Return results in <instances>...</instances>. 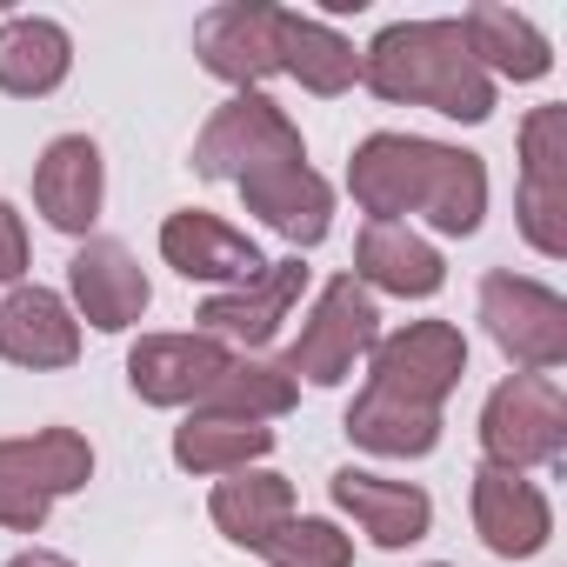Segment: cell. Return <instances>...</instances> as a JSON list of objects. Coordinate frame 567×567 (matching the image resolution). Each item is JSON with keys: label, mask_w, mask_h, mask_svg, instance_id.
Wrapping results in <instances>:
<instances>
[{"label": "cell", "mask_w": 567, "mask_h": 567, "mask_svg": "<svg viewBox=\"0 0 567 567\" xmlns=\"http://www.w3.org/2000/svg\"><path fill=\"white\" fill-rule=\"evenodd\" d=\"M260 560L267 567H354V540L334 520L301 514V520H288L280 534L260 540Z\"/></svg>", "instance_id": "83f0119b"}, {"label": "cell", "mask_w": 567, "mask_h": 567, "mask_svg": "<svg viewBox=\"0 0 567 567\" xmlns=\"http://www.w3.org/2000/svg\"><path fill=\"white\" fill-rule=\"evenodd\" d=\"M161 260L181 280H207V288H220V295L247 288V280L267 267V254L240 227H227L220 214H207V207H181V214L161 220Z\"/></svg>", "instance_id": "5bb4252c"}, {"label": "cell", "mask_w": 567, "mask_h": 567, "mask_svg": "<svg viewBox=\"0 0 567 567\" xmlns=\"http://www.w3.org/2000/svg\"><path fill=\"white\" fill-rule=\"evenodd\" d=\"M520 234L534 254H567V107H534L520 121Z\"/></svg>", "instance_id": "30bf717a"}, {"label": "cell", "mask_w": 567, "mask_h": 567, "mask_svg": "<svg viewBox=\"0 0 567 567\" xmlns=\"http://www.w3.org/2000/svg\"><path fill=\"white\" fill-rule=\"evenodd\" d=\"M68 288H74L81 321L101 328V334H127V328L147 315V301H154L147 267H141L121 240H107V234H87V240L74 247V260H68Z\"/></svg>", "instance_id": "7c38bea8"}, {"label": "cell", "mask_w": 567, "mask_h": 567, "mask_svg": "<svg viewBox=\"0 0 567 567\" xmlns=\"http://www.w3.org/2000/svg\"><path fill=\"white\" fill-rule=\"evenodd\" d=\"M247 214H260L295 254L301 247H321L328 227H334V187L308 167V161H274V167H254L247 181H234Z\"/></svg>", "instance_id": "2e32d148"}, {"label": "cell", "mask_w": 567, "mask_h": 567, "mask_svg": "<svg viewBox=\"0 0 567 567\" xmlns=\"http://www.w3.org/2000/svg\"><path fill=\"white\" fill-rule=\"evenodd\" d=\"M374 341H381L374 295L361 288L354 274H334L321 288V301H315V315L301 321V334H295V348H288L280 368H288L295 381H315V388H341L354 374V361L374 354Z\"/></svg>", "instance_id": "5b68a950"}, {"label": "cell", "mask_w": 567, "mask_h": 567, "mask_svg": "<svg viewBox=\"0 0 567 567\" xmlns=\"http://www.w3.org/2000/svg\"><path fill=\"white\" fill-rule=\"evenodd\" d=\"M301 401V381L288 368H274V361H227V374L207 388L200 414H234V421H280V414H295Z\"/></svg>", "instance_id": "4316f807"}, {"label": "cell", "mask_w": 567, "mask_h": 567, "mask_svg": "<svg viewBox=\"0 0 567 567\" xmlns=\"http://www.w3.org/2000/svg\"><path fill=\"white\" fill-rule=\"evenodd\" d=\"M21 274H28V227L0 200V288H21Z\"/></svg>", "instance_id": "f1b7e54d"}, {"label": "cell", "mask_w": 567, "mask_h": 567, "mask_svg": "<svg viewBox=\"0 0 567 567\" xmlns=\"http://www.w3.org/2000/svg\"><path fill=\"white\" fill-rule=\"evenodd\" d=\"M280 21L288 8H267V0H220L194 21V54L234 94H260V81L280 74Z\"/></svg>", "instance_id": "9c48e42d"}, {"label": "cell", "mask_w": 567, "mask_h": 567, "mask_svg": "<svg viewBox=\"0 0 567 567\" xmlns=\"http://www.w3.org/2000/svg\"><path fill=\"white\" fill-rule=\"evenodd\" d=\"M427 567H447V560H427Z\"/></svg>", "instance_id": "4dcf8cb0"}, {"label": "cell", "mask_w": 567, "mask_h": 567, "mask_svg": "<svg viewBox=\"0 0 567 567\" xmlns=\"http://www.w3.org/2000/svg\"><path fill=\"white\" fill-rule=\"evenodd\" d=\"M328 494H334V507L374 547H414L434 527V501L414 481H388V474H368V467H334L328 474Z\"/></svg>", "instance_id": "e0dca14e"}, {"label": "cell", "mask_w": 567, "mask_h": 567, "mask_svg": "<svg viewBox=\"0 0 567 567\" xmlns=\"http://www.w3.org/2000/svg\"><path fill=\"white\" fill-rule=\"evenodd\" d=\"M260 454H274V427L260 421H234V414H187L174 427V467L181 474H240Z\"/></svg>", "instance_id": "484cf974"}, {"label": "cell", "mask_w": 567, "mask_h": 567, "mask_svg": "<svg viewBox=\"0 0 567 567\" xmlns=\"http://www.w3.org/2000/svg\"><path fill=\"white\" fill-rule=\"evenodd\" d=\"M467 494H474V534H481L487 554H501V560H534V554L554 540V507H547V494H540L527 474L481 461Z\"/></svg>", "instance_id": "4fadbf2b"}, {"label": "cell", "mask_w": 567, "mask_h": 567, "mask_svg": "<svg viewBox=\"0 0 567 567\" xmlns=\"http://www.w3.org/2000/svg\"><path fill=\"white\" fill-rule=\"evenodd\" d=\"M348 194L368 220L427 214L434 234H474L487 220V167L467 147L421 134H368L348 161Z\"/></svg>", "instance_id": "6da1fadb"}, {"label": "cell", "mask_w": 567, "mask_h": 567, "mask_svg": "<svg viewBox=\"0 0 567 567\" xmlns=\"http://www.w3.org/2000/svg\"><path fill=\"white\" fill-rule=\"evenodd\" d=\"M94 481V447L74 427H41L21 441H0V527L41 534L48 507L61 494H81Z\"/></svg>", "instance_id": "3957f363"}, {"label": "cell", "mask_w": 567, "mask_h": 567, "mask_svg": "<svg viewBox=\"0 0 567 567\" xmlns=\"http://www.w3.org/2000/svg\"><path fill=\"white\" fill-rule=\"evenodd\" d=\"M101 200H107V167H101V147L87 134H61L48 141V154L34 161V207L54 234H87L101 220Z\"/></svg>", "instance_id": "ac0fdd59"}, {"label": "cell", "mask_w": 567, "mask_h": 567, "mask_svg": "<svg viewBox=\"0 0 567 567\" xmlns=\"http://www.w3.org/2000/svg\"><path fill=\"white\" fill-rule=\"evenodd\" d=\"M8 567H74L68 554H48V547H28V554H14Z\"/></svg>", "instance_id": "f546056e"}, {"label": "cell", "mask_w": 567, "mask_h": 567, "mask_svg": "<svg viewBox=\"0 0 567 567\" xmlns=\"http://www.w3.org/2000/svg\"><path fill=\"white\" fill-rule=\"evenodd\" d=\"M74 74V41L61 21L48 14H14L0 28V94L14 101H41Z\"/></svg>", "instance_id": "603a6c76"}, {"label": "cell", "mask_w": 567, "mask_h": 567, "mask_svg": "<svg viewBox=\"0 0 567 567\" xmlns=\"http://www.w3.org/2000/svg\"><path fill=\"white\" fill-rule=\"evenodd\" d=\"M207 514H214V527H220L234 547L260 554V540H267V534H280V527L295 520V481H288V474H267V467L220 474V481H214Z\"/></svg>", "instance_id": "44dd1931"}, {"label": "cell", "mask_w": 567, "mask_h": 567, "mask_svg": "<svg viewBox=\"0 0 567 567\" xmlns=\"http://www.w3.org/2000/svg\"><path fill=\"white\" fill-rule=\"evenodd\" d=\"M368 361H374L368 388H381V394H394L408 408H434L441 414V401L467 374V341H461L454 321H408L401 334H381Z\"/></svg>", "instance_id": "ba28073f"}, {"label": "cell", "mask_w": 567, "mask_h": 567, "mask_svg": "<svg viewBox=\"0 0 567 567\" xmlns=\"http://www.w3.org/2000/svg\"><path fill=\"white\" fill-rule=\"evenodd\" d=\"M354 280L381 288V295H401V301H427V295H441L447 267L408 220H368L354 240Z\"/></svg>", "instance_id": "ffe728a7"}, {"label": "cell", "mask_w": 567, "mask_h": 567, "mask_svg": "<svg viewBox=\"0 0 567 567\" xmlns=\"http://www.w3.org/2000/svg\"><path fill=\"white\" fill-rule=\"evenodd\" d=\"M280 74H295L308 94L334 101V94H348V87L361 81V54H354V41L334 34L328 21L288 8V21H280Z\"/></svg>", "instance_id": "cb8c5ba5"}, {"label": "cell", "mask_w": 567, "mask_h": 567, "mask_svg": "<svg viewBox=\"0 0 567 567\" xmlns=\"http://www.w3.org/2000/svg\"><path fill=\"white\" fill-rule=\"evenodd\" d=\"M308 295V267H301V254H288V260H267L247 288H227V295H207L200 301V334H214L220 348L227 341H240V348H267L274 334H280V321L295 315V301Z\"/></svg>", "instance_id": "8fae6325"}, {"label": "cell", "mask_w": 567, "mask_h": 567, "mask_svg": "<svg viewBox=\"0 0 567 567\" xmlns=\"http://www.w3.org/2000/svg\"><path fill=\"white\" fill-rule=\"evenodd\" d=\"M361 81L394 101V107H434L447 121H487L494 114V81L481 74L461 21H394L368 41Z\"/></svg>", "instance_id": "7a4b0ae2"}, {"label": "cell", "mask_w": 567, "mask_h": 567, "mask_svg": "<svg viewBox=\"0 0 567 567\" xmlns=\"http://www.w3.org/2000/svg\"><path fill=\"white\" fill-rule=\"evenodd\" d=\"M274 161H308L301 127L288 121V107H274L267 94H234L207 114L200 141H194V174L200 181H247L254 167Z\"/></svg>", "instance_id": "52a82bcc"}, {"label": "cell", "mask_w": 567, "mask_h": 567, "mask_svg": "<svg viewBox=\"0 0 567 567\" xmlns=\"http://www.w3.org/2000/svg\"><path fill=\"white\" fill-rule=\"evenodd\" d=\"M348 441L368 447V454H388V461H421L441 447V414L434 408H408L381 388H361L354 408H348Z\"/></svg>", "instance_id": "d4e9b609"}, {"label": "cell", "mask_w": 567, "mask_h": 567, "mask_svg": "<svg viewBox=\"0 0 567 567\" xmlns=\"http://www.w3.org/2000/svg\"><path fill=\"white\" fill-rule=\"evenodd\" d=\"M481 321H487V341L520 374H554L567 361V301L547 280H527L507 267L481 274Z\"/></svg>", "instance_id": "8992f818"}, {"label": "cell", "mask_w": 567, "mask_h": 567, "mask_svg": "<svg viewBox=\"0 0 567 567\" xmlns=\"http://www.w3.org/2000/svg\"><path fill=\"white\" fill-rule=\"evenodd\" d=\"M0 361L14 368H74L81 361V321L54 288H14L0 301Z\"/></svg>", "instance_id": "d6986e66"}, {"label": "cell", "mask_w": 567, "mask_h": 567, "mask_svg": "<svg viewBox=\"0 0 567 567\" xmlns=\"http://www.w3.org/2000/svg\"><path fill=\"white\" fill-rule=\"evenodd\" d=\"M227 348L214 334H147L127 354V388L147 408H200L207 388L227 374Z\"/></svg>", "instance_id": "9a60e30c"}, {"label": "cell", "mask_w": 567, "mask_h": 567, "mask_svg": "<svg viewBox=\"0 0 567 567\" xmlns=\"http://www.w3.org/2000/svg\"><path fill=\"white\" fill-rule=\"evenodd\" d=\"M481 447L494 467H560L567 454V394L554 374H507L481 408Z\"/></svg>", "instance_id": "277c9868"}, {"label": "cell", "mask_w": 567, "mask_h": 567, "mask_svg": "<svg viewBox=\"0 0 567 567\" xmlns=\"http://www.w3.org/2000/svg\"><path fill=\"white\" fill-rule=\"evenodd\" d=\"M461 34H467V48H474V61H481L487 81H547V74H554L547 34H540L527 14H514V8L481 0V8L461 14Z\"/></svg>", "instance_id": "7402d4cb"}]
</instances>
